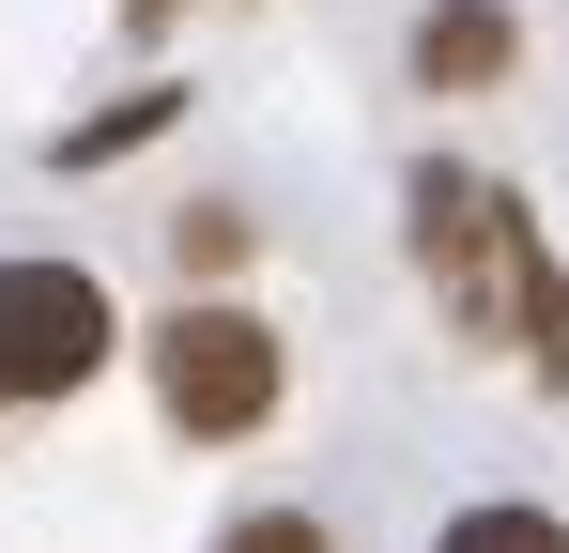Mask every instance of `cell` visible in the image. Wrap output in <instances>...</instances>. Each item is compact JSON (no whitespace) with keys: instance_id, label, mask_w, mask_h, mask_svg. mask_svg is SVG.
<instances>
[{"instance_id":"1","label":"cell","mask_w":569,"mask_h":553,"mask_svg":"<svg viewBox=\"0 0 569 553\" xmlns=\"http://www.w3.org/2000/svg\"><path fill=\"white\" fill-rule=\"evenodd\" d=\"M400 231H416V276L447 292L462 339H523V369L569 384V262L539 247L523 184L462 170V154H416V170H400Z\"/></svg>"},{"instance_id":"2","label":"cell","mask_w":569,"mask_h":553,"mask_svg":"<svg viewBox=\"0 0 569 553\" xmlns=\"http://www.w3.org/2000/svg\"><path fill=\"white\" fill-rule=\"evenodd\" d=\"M139 354H154V415H170L186 446H247V431L278 415V384H292L278 323H262V308H231V292H186Z\"/></svg>"},{"instance_id":"3","label":"cell","mask_w":569,"mask_h":553,"mask_svg":"<svg viewBox=\"0 0 569 553\" xmlns=\"http://www.w3.org/2000/svg\"><path fill=\"white\" fill-rule=\"evenodd\" d=\"M108 276L78 262H0V400H62V384H93L108 369Z\"/></svg>"},{"instance_id":"4","label":"cell","mask_w":569,"mask_h":553,"mask_svg":"<svg viewBox=\"0 0 569 553\" xmlns=\"http://www.w3.org/2000/svg\"><path fill=\"white\" fill-rule=\"evenodd\" d=\"M508 62H523V16L508 0H431L416 16V92H492Z\"/></svg>"},{"instance_id":"5","label":"cell","mask_w":569,"mask_h":553,"mask_svg":"<svg viewBox=\"0 0 569 553\" xmlns=\"http://www.w3.org/2000/svg\"><path fill=\"white\" fill-rule=\"evenodd\" d=\"M170 108H186V92H123V108H93V123H62V139H47V170H108V154L170 139Z\"/></svg>"},{"instance_id":"6","label":"cell","mask_w":569,"mask_h":553,"mask_svg":"<svg viewBox=\"0 0 569 553\" xmlns=\"http://www.w3.org/2000/svg\"><path fill=\"white\" fill-rule=\"evenodd\" d=\"M431 553H569V523H555V507H462Z\"/></svg>"},{"instance_id":"7","label":"cell","mask_w":569,"mask_h":553,"mask_svg":"<svg viewBox=\"0 0 569 553\" xmlns=\"http://www.w3.org/2000/svg\"><path fill=\"white\" fill-rule=\"evenodd\" d=\"M170 247H186V276H231V262H247V200H186Z\"/></svg>"},{"instance_id":"8","label":"cell","mask_w":569,"mask_h":553,"mask_svg":"<svg viewBox=\"0 0 569 553\" xmlns=\"http://www.w3.org/2000/svg\"><path fill=\"white\" fill-rule=\"evenodd\" d=\"M216 553H339L308 507H247V523H216Z\"/></svg>"},{"instance_id":"9","label":"cell","mask_w":569,"mask_h":553,"mask_svg":"<svg viewBox=\"0 0 569 553\" xmlns=\"http://www.w3.org/2000/svg\"><path fill=\"white\" fill-rule=\"evenodd\" d=\"M123 16H139V31H154V16H170V0H123Z\"/></svg>"}]
</instances>
